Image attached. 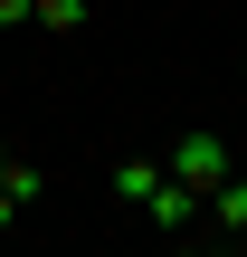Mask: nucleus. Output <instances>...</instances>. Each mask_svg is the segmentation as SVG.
<instances>
[{
	"label": "nucleus",
	"mask_w": 247,
	"mask_h": 257,
	"mask_svg": "<svg viewBox=\"0 0 247 257\" xmlns=\"http://www.w3.org/2000/svg\"><path fill=\"white\" fill-rule=\"evenodd\" d=\"M162 162H171V181H190L200 200H209V191H219V181L238 172V153H228V134H209V124H200V134H181V143H171Z\"/></svg>",
	"instance_id": "1"
},
{
	"label": "nucleus",
	"mask_w": 247,
	"mask_h": 257,
	"mask_svg": "<svg viewBox=\"0 0 247 257\" xmlns=\"http://www.w3.org/2000/svg\"><path fill=\"white\" fill-rule=\"evenodd\" d=\"M38 200H48V172H38L29 153H0V229H10V219H29Z\"/></svg>",
	"instance_id": "2"
},
{
	"label": "nucleus",
	"mask_w": 247,
	"mask_h": 257,
	"mask_svg": "<svg viewBox=\"0 0 247 257\" xmlns=\"http://www.w3.org/2000/svg\"><path fill=\"white\" fill-rule=\"evenodd\" d=\"M162 181H171V162H162V153H124V162H114V200H124V210H143Z\"/></svg>",
	"instance_id": "3"
},
{
	"label": "nucleus",
	"mask_w": 247,
	"mask_h": 257,
	"mask_svg": "<svg viewBox=\"0 0 247 257\" xmlns=\"http://www.w3.org/2000/svg\"><path fill=\"white\" fill-rule=\"evenodd\" d=\"M143 219L171 229V238H190V229H200V191H190V181H162V191L143 200Z\"/></svg>",
	"instance_id": "4"
},
{
	"label": "nucleus",
	"mask_w": 247,
	"mask_h": 257,
	"mask_svg": "<svg viewBox=\"0 0 247 257\" xmlns=\"http://www.w3.org/2000/svg\"><path fill=\"white\" fill-rule=\"evenodd\" d=\"M200 229H228V238H247V172H228V181L200 200Z\"/></svg>",
	"instance_id": "5"
},
{
	"label": "nucleus",
	"mask_w": 247,
	"mask_h": 257,
	"mask_svg": "<svg viewBox=\"0 0 247 257\" xmlns=\"http://www.w3.org/2000/svg\"><path fill=\"white\" fill-rule=\"evenodd\" d=\"M29 29H48V38H76L86 29V0H38V19Z\"/></svg>",
	"instance_id": "6"
},
{
	"label": "nucleus",
	"mask_w": 247,
	"mask_h": 257,
	"mask_svg": "<svg viewBox=\"0 0 247 257\" xmlns=\"http://www.w3.org/2000/svg\"><path fill=\"white\" fill-rule=\"evenodd\" d=\"M29 19H38V0H0V29H10V38H19Z\"/></svg>",
	"instance_id": "7"
},
{
	"label": "nucleus",
	"mask_w": 247,
	"mask_h": 257,
	"mask_svg": "<svg viewBox=\"0 0 247 257\" xmlns=\"http://www.w3.org/2000/svg\"><path fill=\"white\" fill-rule=\"evenodd\" d=\"M0 153H10V134H0Z\"/></svg>",
	"instance_id": "8"
}]
</instances>
